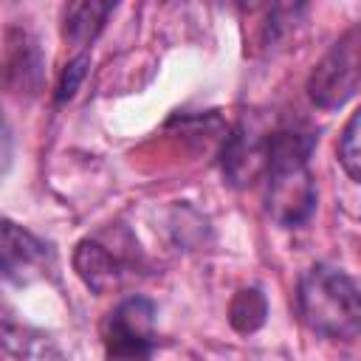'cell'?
<instances>
[{
    "label": "cell",
    "instance_id": "5",
    "mask_svg": "<svg viewBox=\"0 0 361 361\" xmlns=\"http://www.w3.org/2000/svg\"><path fill=\"white\" fill-rule=\"evenodd\" d=\"M54 265V251L28 228L0 217V276L14 285L39 279Z\"/></svg>",
    "mask_w": 361,
    "mask_h": 361
},
{
    "label": "cell",
    "instance_id": "12",
    "mask_svg": "<svg viewBox=\"0 0 361 361\" xmlns=\"http://www.w3.org/2000/svg\"><path fill=\"white\" fill-rule=\"evenodd\" d=\"M11 158H14V135H11V127H8L6 116L0 113V178L8 172Z\"/></svg>",
    "mask_w": 361,
    "mask_h": 361
},
{
    "label": "cell",
    "instance_id": "4",
    "mask_svg": "<svg viewBox=\"0 0 361 361\" xmlns=\"http://www.w3.org/2000/svg\"><path fill=\"white\" fill-rule=\"evenodd\" d=\"M104 347L113 358H144L155 350V305L130 296L104 322Z\"/></svg>",
    "mask_w": 361,
    "mask_h": 361
},
{
    "label": "cell",
    "instance_id": "8",
    "mask_svg": "<svg viewBox=\"0 0 361 361\" xmlns=\"http://www.w3.org/2000/svg\"><path fill=\"white\" fill-rule=\"evenodd\" d=\"M73 265L79 271V276L93 288V290H107V288H116L121 274H124V265H121V257L99 243V240H82L76 254H73Z\"/></svg>",
    "mask_w": 361,
    "mask_h": 361
},
{
    "label": "cell",
    "instance_id": "13",
    "mask_svg": "<svg viewBox=\"0 0 361 361\" xmlns=\"http://www.w3.org/2000/svg\"><path fill=\"white\" fill-rule=\"evenodd\" d=\"M228 3H234V6H240V8H257V6H262V0H228Z\"/></svg>",
    "mask_w": 361,
    "mask_h": 361
},
{
    "label": "cell",
    "instance_id": "9",
    "mask_svg": "<svg viewBox=\"0 0 361 361\" xmlns=\"http://www.w3.org/2000/svg\"><path fill=\"white\" fill-rule=\"evenodd\" d=\"M265 313H268V305H265V296L257 290V288H245L234 296L231 302V324L234 330L240 333H251L257 330L262 322H265Z\"/></svg>",
    "mask_w": 361,
    "mask_h": 361
},
{
    "label": "cell",
    "instance_id": "7",
    "mask_svg": "<svg viewBox=\"0 0 361 361\" xmlns=\"http://www.w3.org/2000/svg\"><path fill=\"white\" fill-rule=\"evenodd\" d=\"M118 0H65L62 8V34L68 42L85 48L107 25Z\"/></svg>",
    "mask_w": 361,
    "mask_h": 361
},
{
    "label": "cell",
    "instance_id": "2",
    "mask_svg": "<svg viewBox=\"0 0 361 361\" xmlns=\"http://www.w3.org/2000/svg\"><path fill=\"white\" fill-rule=\"evenodd\" d=\"M299 316L302 322L336 341H355L361 330L358 285L333 265L310 268L299 282Z\"/></svg>",
    "mask_w": 361,
    "mask_h": 361
},
{
    "label": "cell",
    "instance_id": "6",
    "mask_svg": "<svg viewBox=\"0 0 361 361\" xmlns=\"http://www.w3.org/2000/svg\"><path fill=\"white\" fill-rule=\"evenodd\" d=\"M268 141H271V133L262 127H254V124H243L228 138V144L223 149V169L231 178V183H237V186L251 183L265 169Z\"/></svg>",
    "mask_w": 361,
    "mask_h": 361
},
{
    "label": "cell",
    "instance_id": "3",
    "mask_svg": "<svg viewBox=\"0 0 361 361\" xmlns=\"http://www.w3.org/2000/svg\"><path fill=\"white\" fill-rule=\"evenodd\" d=\"M358 71H361V37L358 28H350L316 65L307 93L316 107L333 110L341 107L358 90Z\"/></svg>",
    "mask_w": 361,
    "mask_h": 361
},
{
    "label": "cell",
    "instance_id": "1",
    "mask_svg": "<svg viewBox=\"0 0 361 361\" xmlns=\"http://www.w3.org/2000/svg\"><path fill=\"white\" fill-rule=\"evenodd\" d=\"M316 133L305 124H285L268 141V214L279 226H302L316 209V183L307 169Z\"/></svg>",
    "mask_w": 361,
    "mask_h": 361
},
{
    "label": "cell",
    "instance_id": "10",
    "mask_svg": "<svg viewBox=\"0 0 361 361\" xmlns=\"http://www.w3.org/2000/svg\"><path fill=\"white\" fill-rule=\"evenodd\" d=\"M358 127H361V113H353L341 138H338V161L344 172L353 180H361V149H358Z\"/></svg>",
    "mask_w": 361,
    "mask_h": 361
},
{
    "label": "cell",
    "instance_id": "11",
    "mask_svg": "<svg viewBox=\"0 0 361 361\" xmlns=\"http://www.w3.org/2000/svg\"><path fill=\"white\" fill-rule=\"evenodd\" d=\"M85 71H87V56H76L71 65H65L62 79H59V90H56V99L59 102H65V99H71L76 93V87L85 79Z\"/></svg>",
    "mask_w": 361,
    "mask_h": 361
}]
</instances>
